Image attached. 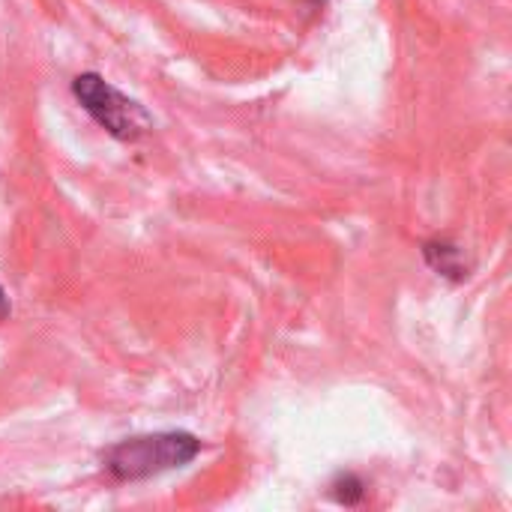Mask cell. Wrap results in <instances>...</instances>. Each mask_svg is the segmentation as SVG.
Segmentation results:
<instances>
[{"label": "cell", "mask_w": 512, "mask_h": 512, "mask_svg": "<svg viewBox=\"0 0 512 512\" xmlns=\"http://www.w3.org/2000/svg\"><path fill=\"white\" fill-rule=\"evenodd\" d=\"M333 495H336V501H339V504L354 507V504H360V501H363L366 489H363V483H360L354 474H345V477H339V480L333 483Z\"/></svg>", "instance_id": "277c9868"}, {"label": "cell", "mask_w": 512, "mask_h": 512, "mask_svg": "<svg viewBox=\"0 0 512 512\" xmlns=\"http://www.w3.org/2000/svg\"><path fill=\"white\" fill-rule=\"evenodd\" d=\"M9 315V300H6V294H3V288H0V321Z\"/></svg>", "instance_id": "5b68a950"}, {"label": "cell", "mask_w": 512, "mask_h": 512, "mask_svg": "<svg viewBox=\"0 0 512 512\" xmlns=\"http://www.w3.org/2000/svg\"><path fill=\"white\" fill-rule=\"evenodd\" d=\"M312 3H321V6H324V0H312Z\"/></svg>", "instance_id": "8992f818"}, {"label": "cell", "mask_w": 512, "mask_h": 512, "mask_svg": "<svg viewBox=\"0 0 512 512\" xmlns=\"http://www.w3.org/2000/svg\"><path fill=\"white\" fill-rule=\"evenodd\" d=\"M201 453V441L186 432H159L129 438L108 450L105 465L117 480H147L153 474L183 468Z\"/></svg>", "instance_id": "6da1fadb"}, {"label": "cell", "mask_w": 512, "mask_h": 512, "mask_svg": "<svg viewBox=\"0 0 512 512\" xmlns=\"http://www.w3.org/2000/svg\"><path fill=\"white\" fill-rule=\"evenodd\" d=\"M426 261L432 264V270H438L441 276H450V279H465L468 276V264H465V255L459 246H450L444 240H432L426 243Z\"/></svg>", "instance_id": "3957f363"}, {"label": "cell", "mask_w": 512, "mask_h": 512, "mask_svg": "<svg viewBox=\"0 0 512 512\" xmlns=\"http://www.w3.org/2000/svg\"><path fill=\"white\" fill-rule=\"evenodd\" d=\"M72 93L84 105V111L120 141H138L150 129V114L96 72L78 75L72 81Z\"/></svg>", "instance_id": "7a4b0ae2"}]
</instances>
